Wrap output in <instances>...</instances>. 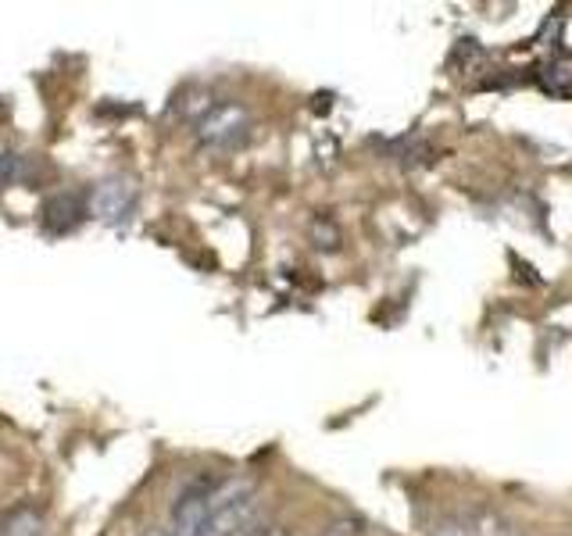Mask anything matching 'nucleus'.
<instances>
[{
	"instance_id": "1",
	"label": "nucleus",
	"mask_w": 572,
	"mask_h": 536,
	"mask_svg": "<svg viewBox=\"0 0 572 536\" xmlns=\"http://www.w3.org/2000/svg\"><path fill=\"white\" fill-rule=\"evenodd\" d=\"M250 133V111L244 104H215L193 125V139L204 150H236Z\"/></svg>"
},
{
	"instance_id": "2",
	"label": "nucleus",
	"mask_w": 572,
	"mask_h": 536,
	"mask_svg": "<svg viewBox=\"0 0 572 536\" xmlns=\"http://www.w3.org/2000/svg\"><path fill=\"white\" fill-rule=\"evenodd\" d=\"M136 197H139V187H136L133 176H108L87 193V211H90V219H101L108 225H122L133 215Z\"/></svg>"
},
{
	"instance_id": "3",
	"label": "nucleus",
	"mask_w": 572,
	"mask_h": 536,
	"mask_svg": "<svg viewBox=\"0 0 572 536\" xmlns=\"http://www.w3.org/2000/svg\"><path fill=\"white\" fill-rule=\"evenodd\" d=\"M215 479H198V483H190L183 493H179V501L172 507V536H201L204 522H208V493H212Z\"/></svg>"
},
{
	"instance_id": "4",
	"label": "nucleus",
	"mask_w": 572,
	"mask_h": 536,
	"mask_svg": "<svg viewBox=\"0 0 572 536\" xmlns=\"http://www.w3.org/2000/svg\"><path fill=\"white\" fill-rule=\"evenodd\" d=\"M87 219H90V211H87V197L82 193H54L44 201V208H40V225H44L47 236L76 233Z\"/></svg>"
},
{
	"instance_id": "5",
	"label": "nucleus",
	"mask_w": 572,
	"mask_h": 536,
	"mask_svg": "<svg viewBox=\"0 0 572 536\" xmlns=\"http://www.w3.org/2000/svg\"><path fill=\"white\" fill-rule=\"evenodd\" d=\"M258 526V498L236 501L229 507H218V512H208V522L201 536H247Z\"/></svg>"
},
{
	"instance_id": "6",
	"label": "nucleus",
	"mask_w": 572,
	"mask_h": 536,
	"mask_svg": "<svg viewBox=\"0 0 572 536\" xmlns=\"http://www.w3.org/2000/svg\"><path fill=\"white\" fill-rule=\"evenodd\" d=\"M47 533V515L40 507H15L0 522V536H44Z\"/></svg>"
},
{
	"instance_id": "7",
	"label": "nucleus",
	"mask_w": 572,
	"mask_h": 536,
	"mask_svg": "<svg viewBox=\"0 0 572 536\" xmlns=\"http://www.w3.org/2000/svg\"><path fill=\"white\" fill-rule=\"evenodd\" d=\"M25 168V158L19 150H0V187H11V182H19Z\"/></svg>"
},
{
	"instance_id": "8",
	"label": "nucleus",
	"mask_w": 572,
	"mask_h": 536,
	"mask_svg": "<svg viewBox=\"0 0 572 536\" xmlns=\"http://www.w3.org/2000/svg\"><path fill=\"white\" fill-rule=\"evenodd\" d=\"M312 236H315V244L323 247V250H337V244H340V233H337V225H333V222H326V219H318V222L312 225Z\"/></svg>"
},
{
	"instance_id": "9",
	"label": "nucleus",
	"mask_w": 572,
	"mask_h": 536,
	"mask_svg": "<svg viewBox=\"0 0 572 536\" xmlns=\"http://www.w3.org/2000/svg\"><path fill=\"white\" fill-rule=\"evenodd\" d=\"M361 529H366V526H361V518L347 515V518L329 522V526H326L323 533H318V536H361Z\"/></svg>"
},
{
	"instance_id": "10",
	"label": "nucleus",
	"mask_w": 572,
	"mask_h": 536,
	"mask_svg": "<svg viewBox=\"0 0 572 536\" xmlns=\"http://www.w3.org/2000/svg\"><path fill=\"white\" fill-rule=\"evenodd\" d=\"M434 536H469V522L466 518H440Z\"/></svg>"
},
{
	"instance_id": "11",
	"label": "nucleus",
	"mask_w": 572,
	"mask_h": 536,
	"mask_svg": "<svg viewBox=\"0 0 572 536\" xmlns=\"http://www.w3.org/2000/svg\"><path fill=\"white\" fill-rule=\"evenodd\" d=\"M247 536H287L283 529H255V533H247Z\"/></svg>"
},
{
	"instance_id": "12",
	"label": "nucleus",
	"mask_w": 572,
	"mask_h": 536,
	"mask_svg": "<svg viewBox=\"0 0 572 536\" xmlns=\"http://www.w3.org/2000/svg\"><path fill=\"white\" fill-rule=\"evenodd\" d=\"M144 536H172V533L169 529H147Z\"/></svg>"
}]
</instances>
